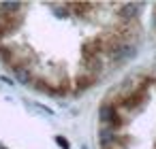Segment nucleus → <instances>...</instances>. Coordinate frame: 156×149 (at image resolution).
<instances>
[{"label": "nucleus", "instance_id": "f257e3e1", "mask_svg": "<svg viewBox=\"0 0 156 149\" xmlns=\"http://www.w3.org/2000/svg\"><path fill=\"white\" fill-rule=\"evenodd\" d=\"M22 22H24L22 13H0V39L15 32L22 26Z\"/></svg>", "mask_w": 156, "mask_h": 149}, {"label": "nucleus", "instance_id": "1a4fd4ad", "mask_svg": "<svg viewBox=\"0 0 156 149\" xmlns=\"http://www.w3.org/2000/svg\"><path fill=\"white\" fill-rule=\"evenodd\" d=\"M0 60H2L5 64H11V66H13V62H15V49L0 45Z\"/></svg>", "mask_w": 156, "mask_h": 149}, {"label": "nucleus", "instance_id": "39448f33", "mask_svg": "<svg viewBox=\"0 0 156 149\" xmlns=\"http://www.w3.org/2000/svg\"><path fill=\"white\" fill-rule=\"evenodd\" d=\"M94 81H96V77L83 70V73H79V75H77V79H75V87H77V92H81V90L92 87V85H94Z\"/></svg>", "mask_w": 156, "mask_h": 149}, {"label": "nucleus", "instance_id": "7ed1b4c3", "mask_svg": "<svg viewBox=\"0 0 156 149\" xmlns=\"http://www.w3.org/2000/svg\"><path fill=\"white\" fill-rule=\"evenodd\" d=\"M137 11H139V5H133V2H126V5H120V11H118V17L128 24V22H135L137 17Z\"/></svg>", "mask_w": 156, "mask_h": 149}, {"label": "nucleus", "instance_id": "f8f14e48", "mask_svg": "<svg viewBox=\"0 0 156 149\" xmlns=\"http://www.w3.org/2000/svg\"><path fill=\"white\" fill-rule=\"evenodd\" d=\"M111 149H115V147H111Z\"/></svg>", "mask_w": 156, "mask_h": 149}, {"label": "nucleus", "instance_id": "20e7f679", "mask_svg": "<svg viewBox=\"0 0 156 149\" xmlns=\"http://www.w3.org/2000/svg\"><path fill=\"white\" fill-rule=\"evenodd\" d=\"M133 53H135V45H126V43H122V45H118V47L109 53V58H111L113 62H122V60L130 58Z\"/></svg>", "mask_w": 156, "mask_h": 149}, {"label": "nucleus", "instance_id": "423d86ee", "mask_svg": "<svg viewBox=\"0 0 156 149\" xmlns=\"http://www.w3.org/2000/svg\"><path fill=\"white\" fill-rule=\"evenodd\" d=\"M98 53H101V47H98V43H86V45L81 47L83 62H92V60H96V58H98Z\"/></svg>", "mask_w": 156, "mask_h": 149}, {"label": "nucleus", "instance_id": "9b49d317", "mask_svg": "<svg viewBox=\"0 0 156 149\" xmlns=\"http://www.w3.org/2000/svg\"><path fill=\"white\" fill-rule=\"evenodd\" d=\"M56 143H58L60 147H64V149H69V141H66V138H62V136H56Z\"/></svg>", "mask_w": 156, "mask_h": 149}, {"label": "nucleus", "instance_id": "6e6552de", "mask_svg": "<svg viewBox=\"0 0 156 149\" xmlns=\"http://www.w3.org/2000/svg\"><path fill=\"white\" fill-rule=\"evenodd\" d=\"M92 7H94L92 2H69V5H66V9L75 11V15H79V17H83Z\"/></svg>", "mask_w": 156, "mask_h": 149}, {"label": "nucleus", "instance_id": "f03ea898", "mask_svg": "<svg viewBox=\"0 0 156 149\" xmlns=\"http://www.w3.org/2000/svg\"><path fill=\"white\" fill-rule=\"evenodd\" d=\"M120 111H118V107H115V102H111V100H105L101 107H98V119H101V124L105 126V128H109L111 126V121L115 119V115H118Z\"/></svg>", "mask_w": 156, "mask_h": 149}, {"label": "nucleus", "instance_id": "0eeeda50", "mask_svg": "<svg viewBox=\"0 0 156 149\" xmlns=\"http://www.w3.org/2000/svg\"><path fill=\"white\" fill-rule=\"evenodd\" d=\"M13 75H15V79H17L20 83H26V85H28L30 81H34V79H32V70H28L26 66H15V68H13Z\"/></svg>", "mask_w": 156, "mask_h": 149}, {"label": "nucleus", "instance_id": "9d476101", "mask_svg": "<svg viewBox=\"0 0 156 149\" xmlns=\"http://www.w3.org/2000/svg\"><path fill=\"white\" fill-rule=\"evenodd\" d=\"M20 9H22L20 2H2V5H0V13H7V11L15 13V11H20Z\"/></svg>", "mask_w": 156, "mask_h": 149}]
</instances>
